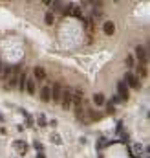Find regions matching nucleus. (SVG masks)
<instances>
[{
    "label": "nucleus",
    "mask_w": 150,
    "mask_h": 158,
    "mask_svg": "<svg viewBox=\"0 0 150 158\" xmlns=\"http://www.w3.org/2000/svg\"><path fill=\"white\" fill-rule=\"evenodd\" d=\"M35 77H37V79H44V77H46L44 68H42V66H37V68H35Z\"/></svg>",
    "instance_id": "nucleus-9"
},
{
    "label": "nucleus",
    "mask_w": 150,
    "mask_h": 158,
    "mask_svg": "<svg viewBox=\"0 0 150 158\" xmlns=\"http://www.w3.org/2000/svg\"><path fill=\"white\" fill-rule=\"evenodd\" d=\"M117 90H119L121 99H128V88H126L125 83H119V85H117Z\"/></svg>",
    "instance_id": "nucleus-5"
},
{
    "label": "nucleus",
    "mask_w": 150,
    "mask_h": 158,
    "mask_svg": "<svg viewBox=\"0 0 150 158\" xmlns=\"http://www.w3.org/2000/svg\"><path fill=\"white\" fill-rule=\"evenodd\" d=\"M135 54H137V57L141 59V61L146 59V50H145V46H137V48H135Z\"/></svg>",
    "instance_id": "nucleus-8"
},
{
    "label": "nucleus",
    "mask_w": 150,
    "mask_h": 158,
    "mask_svg": "<svg viewBox=\"0 0 150 158\" xmlns=\"http://www.w3.org/2000/svg\"><path fill=\"white\" fill-rule=\"evenodd\" d=\"M44 20H46V24H53V13H46Z\"/></svg>",
    "instance_id": "nucleus-12"
},
{
    "label": "nucleus",
    "mask_w": 150,
    "mask_h": 158,
    "mask_svg": "<svg viewBox=\"0 0 150 158\" xmlns=\"http://www.w3.org/2000/svg\"><path fill=\"white\" fill-rule=\"evenodd\" d=\"M26 85H28V92L29 94H35V81H26Z\"/></svg>",
    "instance_id": "nucleus-11"
},
{
    "label": "nucleus",
    "mask_w": 150,
    "mask_h": 158,
    "mask_svg": "<svg viewBox=\"0 0 150 158\" xmlns=\"http://www.w3.org/2000/svg\"><path fill=\"white\" fill-rule=\"evenodd\" d=\"M60 101H62V107H64V109H68L70 105H71V90H62V98H60Z\"/></svg>",
    "instance_id": "nucleus-2"
},
{
    "label": "nucleus",
    "mask_w": 150,
    "mask_h": 158,
    "mask_svg": "<svg viewBox=\"0 0 150 158\" xmlns=\"http://www.w3.org/2000/svg\"><path fill=\"white\" fill-rule=\"evenodd\" d=\"M15 149H17L18 153H26V151H28V145H26V142L17 140V142H15Z\"/></svg>",
    "instance_id": "nucleus-7"
},
{
    "label": "nucleus",
    "mask_w": 150,
    "mask_h": 158,
    "mask_svg": "<svg viewBox=\"0 0 150 158\" xmlns=\"http://www.w3.org/2000/svg\"><path fill=\"white\" fill-rule=\"evenodd\" d=\"M93 103L95 105H103L104 103V96H103V94H95V96H93Z\"/></svg>",
    "instance_id": "nucleus-10"
},
{
    "label": "nucleus",
    "mask_w": 150,
    "mask_h": 158,
    "mask_svg": "<svg viewBox=\"0 0 150 158\" xmlns=\"http://www.w3.org/2000/svg\"><path fill=\"white\" fill-rule=\"evenodd\" d=\"M40 98H42V101H50L51 99V88L50 87H42V90H40Z\"/></svg>",
    "instance_id": "nucleus-4"
},
{
    "label": "nucleus",
    "mask_w": 150,
    "mask_h": 158,
    "mask_svg": "<svg viewBox=\"0 0 150 158\" xmlns=\"http://www.w3.org/2000/svg\"><path fill=\"white\" fill-rule=\"evenodd\" d=\"M125 79H126V83L130 85L132 88H139V79L135 77V76H132L130 72H126V76H125Z\"/></svg>",
    "instance_id": "nucleus-3"
},
{
    "label": "nucleus",
    "mask_w": 150,
    "mask_h": 158,
    "mask_svg": "<svg viewBox=\"0 0 150 158\" xmlns=\"http://www.w3.org/2000/svg\"><path fill=\"white\" fill-rule=\"evenodd\" d=\"M103 29H104V33H106V35H114V31H115V24H114V22H104Z\"/></svg>",
    "instance_id": "nucleus-6"
},
{
    "label": "nucleus",
    "mask_w": 150,
    "mask_h": 158,
    "mask_svg": "<svg viewBox=\"0 0 150 158\" xmlns=\"http://www.w3.org/2000/svg\"><path fill=\"white\" fill-rule=\"evenodd\" d=\"M126 65H128V66H132V65H134V59H132V57H128V59H126Z\"/></svg>",
    "instance_id": "nucleus-13"
},
{
    "label": "nucleus",
    "mask_w": 150,
    "mask_h": 158,
    "mask_svg": "<svg viewBox=\"0 0 150 158\" xmlns=\"http://www.w3.org/2000/svg\"><path fill=\"white\" fill-rule=\"evenodd\" d=\"M51 98H53V101H60V98H62V87H60V83H55V85H53Z\"/></svg>",
    "instance_id": "nucleus-1"
},
{
    "label": "nucleus",
    "mask_w": 150,
    "mask_h": 158,
    "mask_svg": "<svg viewBox=\"0 0 150 158\" xmlns=\"http://www.w3.org/2000/svg\"><path fill=\"white\" fill-rule=\"evenodd\" d=\"M39 121H40V125H44V123H46V120H44V116H39Z\"/></svg>",
    "instance_id": "nucleus-14"
},
{
    "label": "nucleus",
    "mask_w": 150,
    "mask_h": 158,
    "mask_svg": "<svg viewBox=\"0 0 150 158\" xmlns=\"http://www.w3.org/2000/svg\"><path fill=\"white\" fill-rule=\"evenodd\" d=\"M37 158H46V156H44V154H42V153H39V154H37Z\"/></svg>",
    "instance_id": "nucleus-15"
}]
</instances>
